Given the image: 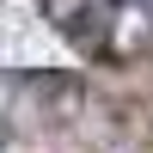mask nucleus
<instances>
[{"label":"nucleus","mask_w":153,"mask_h":153,"mask_svg":"<svg viewBox=\"0 0 153 153\" xmlns=\"http://www.w3.org/2000/svg\"><path fill=\"white\" fill-rule=\"evenodd\" d=\"M98 61L110 68H135L153 55V0H104V25H98Z\"/></svg>","instance_id":"1"},{"label":"nucleus","mask_w":153,"mask_h":153,"mask_svg":"<svg viewBox=\"0 0 153 153\" xmlns=\"http://www.w3.org/2000/svg\"><path fill=\"white\" fill-rule=\"evenodd\" d=\"M43 19L68 37L80 55L98 49V25H104V0H43Z\"/></svg>","instance_id":"2"}]
</instances>
